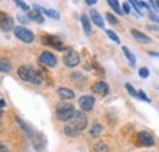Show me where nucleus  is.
Instances as JSON below:
<instances>
[{
    "label": "nucleus",
    "mask_w": 159,
    "mask_h": 152,
    "mask_svg": "<svg viewBox=\"0 0 159 152\" xmlns=\"http://www.w3.org/2000/svg\"><path fill=\"white\" fill-rule=\"evenodd\" d=\"M42 43L45 44V45H49V46H52V48H54L59 51L64 50L62 41L55 36H44V37H42Z\"/></svg>",
    "instance_id": "7"
},
{
    "label": "nucleus",
    "mask_w": 159,
    "mask_h": 152,
    "mask_svg": "<svg viewBox=\"0 0 159 152\" xmlns=\"http://www.w3.org/2000/svg\"><path fill=\"white\" fill-rule=\"evenodd\" d=\"M17 74L22 80L32 83V84H40L43 82V78L37 71L31 68L30 66H21L17 70Z\"/></svg>",
    "instance_id": "2"
},
{
    "label": "nucleus",
    "mask_w": 159,
    "mask_h": 152,
    "mask_svg": "<svg viewBox=\"0 0 159 152\" xmlns=\"http://www.w3.org/2000/svg\"><path fill=\"white\" fill-rule=\"evenodd\" d=\"M122 51H124V55L127 58V61L130 62V65H131V66H135V65H136V57H135V55L129 50V48H127V46H122Z\"/></svg>",
    "instance_id": "17"
},
{
    "label": "nucleus",
    "mask_w": 159,
    "mask_h": 152,
    "mask_svg": "<svg viewBox=\"0 0 159 152\" xmlns=\"http://www.w3.org/2000/svg\"><path fill=\"white\" fill-rule=\"evenodd\" d=\"M75 112H76V110H75L74 105L69 103V102H60V103H58L57 110H55L57 118L60 122H67L74 116Z\"/></svg>",
    "instance_id": "3"
},
{
    "label": "nucleus",
    "mask_w": 159,
    "mask_h": 152,
    "mask_svg": "<svg viewBox=\"0 0 159 152\" xmlns=\"http://www.w3.org/2000/svg\"><path fill=\"white\" fill-rule=\"evenodd\" d=\"M0 29L2 32H10V31L15 29V27H14V19L10 17L9 15H6L2 11H0Z\"/></svg>",
    "instance_id": "6"
},
{
    "label": "nucleus",
    "mask_w": 159,
    "mask_h": 152,
    "mask_svg": "<svg viewBox=\"0 0 159 152\" xmlns=\"http://www.w3.org/2000/svg\"><path fill=\"white\" fill-rule=\"evenodd\" d=\"M16 122L20 124V127L22 128V129H23V130H25V132H26V133L28 134V135H31V136H32V130H31V128H30V127H28V125H27L25 122H22V119H21V118L16 117Z\"/></svg>",
    "instance_id": "22"
},
{
    "label": "nucleus",
    "mask_w": 159,
    "mask_h": 152,
    "mask_svg": "<svg viewBox=\"0 0 159 152\" xmlns=\"http://www.w3.org/2000/svg\"><path fill=\"white\" fill-rule=\"evenodd\" d=\"M148 54L151 55V56H156V57H159V53L157 51H148Z\"/></svg>",
    "instance_id": "41"
},
{
    "label": "nucleus",
    "mask_w": 159,
    "mask_h": 152,
    "mask_svg": "<svg viewBox=\"0 0 159 152\" xmlns=\"http://www.w3.org/2000/svg\"><path fill=\"white\" fill-rule=\"evenodd\" d=\"M6 106V102H5V100L2 99V96L0 95V111H1V108H4Z\"/></svg>",
    "instance_id": "37"
},
{
    "label": "nucleus",
    "mask_w": 159,
    "mask_h": 152,
    "mask_svg": "<svg viewBox=\"0 0 159 152\" xmlns=\"http://www.w3.org/2000/svg\"><path fill=\"white\" fill-rule=\"evenodd\" d=\"M131 36L136 39L139 43H141V44H151V43H152V39L149 38L147 34L139 32V29H134V28H132V29H131Z\"/></svg>",
    "instance_id": "12"
},
{
    "label": "nucleus",
    "mask_w": 159,
    "mask_h": 152,
    "mask_svg": "<svg viewBox=\"0 0 159 152\" xmlns=\"http://www.w3.org/2000/svg\"><path fill=\"white\" fill-rule=\"evenodd\" d=\"M122 12L129 15L130 14V6H129V2H124L122 4Z\"/></svg>",
    "instance_id": "34"
},
{
    "label": "nucleus",
    "mask_w": 159,
    "mask_h": 152,
    "mask_svg": "<svg viewBox=\"0 0 159 152\" xmlns=\"http://www.w3.org/2000/svg\"><path fill=\"white\" fill-rule=\"evenodd\" d=\"M92 90L94 94L100 96H105L108 95L109 93V85L105 83V82H97L93 87H92Z\"/></svg>",
    "instance_id": "11"
},
{
    "label": "nucleus",
    "mask_w": 159,
    "mask_h": 152,
    "mask_svg": "<svg viewBox=\"0 0 159 152\" xmlns=\"http://www.w3.org/2000/svg\"><path fill=\"white\" fill-rule=\"evenodd\" d=\"M107 34H108V37H109V38L111 39V40H114L116 44H120V38L115 34V33H114V32H113V31L108 29V31H107Z\"/></svg>",
    "instance_id": "26"
},
{
    "label": "nucleus",
    "mask_w": 159,
    "mask_h": 152,
    "mask_svg": "<svg viewBox=\"0 0 159 152\" xmlns=\"http://www.w3.org/2000/svg\"><path fill=\"white\" fill-rule=\"evenodd\" d=\"M58 96L61 100H71V99L75 97V93L70 88H59L58 89Z\"/></svg>",
    "instance_id": "14"
},
{
    "label": "nucleus",
    "mask_w": 159,
    "mask_h": 152,
    "mask_svg": "<svg viewBox=\"0 0 159 152\" xmlns=\"http://www.w3.org/2000/svg\"><path fill=\"white\" fill-rule=\"evenodd\" d=\"M94 102H96V100L92 95H83L81 96L79 100L80 107L83 111H92V108L94 106Z\"/></svg>",
    "instance_id": "8"
},
{
    "label": "nucleus",
    "mask_w": 159,
    "mask_h": 152,
    "mask_svg": "<svg viewBox=\"0 0 159 152\" xmlns=\"http://www.w3.org/2000/svg\"><path fill=\"white\" fill-rule=\"evenodd\" d=\"M127 2H130V4H131V6L135 9V11L137 12V15H139V16H142V12H141L139 7L137 6V4H136V0H130V1H127Z\"/></svg>",
    "instance_id": "32"
},
{
    "label": "nucleus",
    "mask_w": 159,
    "mask_h": 152,
    "mask_svg": "<svg viewBox=\"0 0 159 152\" xmlns=\"http://www.w3.org/2000/svg\"><path fill=\"white\" fill-rule=\"evenodd\" d=\"M14 34L20 39L21 41H23L26 44H31V43L34 41V34H33V32L31 29L26 28V27H22V26L15 27Z\"/></svg>",
    "instance_id": "4"
},
{
    "label": "nucleus",
    "mask_w": 159,
    "mask_h": 152,
    "mask_svg": "<svg viewBox=\"0 0 159 152\" xmlns=\"http://www.w3.org/2000/svg\"><path fill=\"white\" fill-rule=\"evenodd\" d=\"M137 136H139V142H141L143 146L151 147V146H153V145H154V137H153V135H152L151 133H148V132L143 130V132H139Z\"/></svg>",
    "instance_id": "10"
},
{
    "label": "nucleus",
    "mask_w": 159,
    "mask_h": 152,
    "mask_svg": "<svg viewBox=\"0 0 159 152\" xmlns=\"http://www.w3.org/2000/svg\"><path fill=\"white\" fill-rule=\"evenodd\" d=\"M39 60L42 63H44V65L48 66V67H55L57 63H58L57 57L54 56L52 53H49V51H44V53H42Z\"/></svg>",
    "instance_id": "9"
},
{
    "label": "nucleus",
    "mask_w": 159,
    "mask_h": 152,
    "mask_svg": "<svg viewBox=\"0 0 159 152\" xmlns=\"http://www.w3.org/2000/svg\"><path fill=\"white\" fill-rule=\"evenodd\" d=\"M28 17L31 21H33V22H36V23H43L44 22V17H43V15L40 14L39 11H37V10H32V11H30L28 12Z\"/></svg>",
    "instance_id": "16"
},
{
    "label": "nucleus",
    "mask_w": 159,
    "mask_h": 152,
    "mask_svg": "<svg viewBox=\"0 0 159 152\" xmlns=\"http://www.w3.org/2000/svg\"><path fill=\"white\" fill-rule=\"evenodd\" d=\"M107 2H108V5L114 10V12H116L118 15H124V12H122V10H121V7H120V4L118 0H108Z\"/></svg>",
    "instance_id": "18"
},
{
    "label": "nucleus",
    "mask_w": 159,
    "mask_h": 152,
    "mask_svg": "<svg viewBox=\"0 0 159 152\" xmlns=\"http://www.w3.org/2000/svg\"><path fill=\"white\" fill-rule=\"evenodd\" d=\"M81 22H82V27H83V31H84L86 36H91L92 34V27H91L89 19L86 15H81Z\"/></svg>",
    "instance_id": "15"
},
{
    "label": "nucleus",
    "mask_w": 159,
    "mask_h": 152,
    "mask_svg": "<svg viewBox=\"0 0 159 152\" xmlns=\"http://www.w3.org/2000/svg\"><path fill=\"white\" fill-rule=\"evenodd\" d=\"M71 79L75 82V83H79V84H84L87 82V78L84 76H82V73L80 72H75L71 74Z\"/></svg>",
    "instance_id": "20"
},
{
    "label": "nucleus",
    "mask_w": 159,
    "mask_h": 152,
    "mask_svg": "<svg viewBox=\"0 0 159 152\" xmlns=\"http://www.w3.org/2000/svg\"><path fill=\"white\" fill-rule=\"evenodd\" d=\"M15 4H16L17 6H20L23 11H28V12H30V6L26 5L23 1H21V0H15Z\"/></svg>",
    "instance_id": "30"
},
{
    "label": "nucleus",
    "mask_w": 159,
    "mask_h": 152,
    "mask_svg": "<svg viewBox=\"0 0 159 152\" xmlns=\"http://www.w3.org/2000/svg\"><path fill=\"white\" fill-rule=\"evenodd\" d=\"M102 133V125L100 124H94L92 127V130H91V135L92 136H98Z\"/></svg>",
    "instance_id": "25"
},
{
    "label": "nucleus",
    "mask_w": 159,
    "mask_h": 152,
    "mask_svg": "<svg viewBox=\"0 0 159 152\" xmlns=\"http://www.w3.org/2000/svg\"><path fill=\"white\" fill-rule=\"evenodd\" d=\"M156 4H157V6H158V10H159V0H157V1H156Z\"/></svg>",
    "instance_id": "42"
},
{
    "label": "nucleus",
    "mask_w": 159,
    "mask_h": 152,
    "mask_svg": "<svg viewBox=\"0 0 159 152\" xmlns=\"http://www.w3.org/2000/svg\"><path fill=\"white\" fill-rule=\"evenodd\" d=\"M158 39H159V37H158Z\"/></svg>",
    "instance_id": "43"
},
{
    "label": "nucleus",
    "mask_w": 159,
    "mask_h": 152,
    "mask_svg": "<svg viewBox=\"0 0 159 152\" xmlns=\"http://www.w3.org/2000/svg\"><path fill=\"white\" fill-rule=\"evenodd\" d=\"M89 15H91V19H92V22H93L97 27H99V28H104V21H103V17L100 16V14L97 11V10L92 9V10L89 11Z\"/></svg>",
    "instance_id": "13"
},
{
    "label": "nucleus",
    "mask_w": 159,
    "mask_h": 152,
    "mask_svg": "<svg viewBox=\"0 0 159 152\" xmlns=\"http://www.w3.org/2000/svg\"><path fill=\"white\" fill-rule=\"evenodd\" d=\"M93 149H94V151L96 152H109L108 145L104 144V142H97V144H94Z\"/></svg>",
    "instance_id": "21"
},
{
    "label": "nucleus",
    "mask_w": 159,
    "mask_h": 152,
    "mask_svg": "<svg viewBox=\"0 0 159 152\" xmlns=\"http://www.w3.org/2000/svg\"><path fill=\"white\" fill-rule=\"evenodd\" d=\"M10 70H11V63L9 62V60H6V58L0 60V72L7 73V72H10Z\"/></svg>",
    "instance_id": "19"
},
{
    "label": "nucleus",
    "mask_w": 159,
    "mask_h": 152,
    "mask_svg": "<svg viewBox=\"0 0 159 152\" xmlns=\"http://www.w3.org/2000/svg\"><path fill=\"white\" fill-rule=\"evenodd\" d=\"M148 17L152 19L153 22L156 23H159V16L154 12V11H148Z\"/></svg>",
    "instance_id": "31"
},
{
    "label": "nucleus",
    "mask_w": 159,
    "mask_h": 152,
    "mask_svg": "<svg viewBox=\"0 0 159 152\" xmlns=\"http://www.w3.org/2000/svg\"><path fill=\"white\" fill-rule=\"evenodd\" d=\"M147 29H148V31H158L159 32L158 26H147Z\"/></svg>",
    "instance_id": "39"
},
{
    "label": "nucleus",
    "mask_w": 159,
    "mask_h": 152,
    "mask_svg": "<svg viewBox=\"0 0 159 152\" xmlns=\"http://www.w3.org/2000/svg\"><path fill=\"white\" fill-rule=\"evenodd\" d=\"M88 6H92V5H94V4H97V0H86L84 1Z\"/></svg>",
    "instance_id": "40"
},
{
    "label": "nucleus",
    "mask_w": 159,
    "mask_h": 152,
    "mask_svg": "<svg viewBox=\"0 0 159 152\" xmlns=\"http://www.w3.org/2000/svg\"><path fill=\"white\" fill-rule=\"evenodd\" d=\"M0 152H9L7 146L5 144H2V142H0Z\"/></svg>",
    "instance_id": "36"
},
{
    "label": "nucleus",
    "mask_w": 159,
    "mask_h": 152,
    "mask_svg": "<svg viewBox=\"0 0 159 152\" xmlns=\"http://www.w3.org/2000/svg\"><path fill=\"white\" fill-rule=\"evenodd\" d=\"M136 4H137L139 7H142V9H148L149 7V5L146 1H139V0H136Z\"/></svg>",
    "instance_id": "35"
},
{
    "label": "nucleus",
    "mask_w": 159,
    "mask_h": 152,
    "mask_svg": "<svg viewBox=\"0 0 159 152\" xmlns=\"http://www.w3.org/2000/svg\"><path fill=\"white\" fill-rule=\"evenodd\" d=\"M125 88H126L127 93H129L131 96H134V97H139V91H136V89H135L131 84H129V83H127V84L125 85Z\"/></svg>",
    "instance_id": "24"
},
{
    "label": "nucleus",
    "mask_w": 159,
    "mask_h": 152,
    "mask_svg": "<svg viewBox=\"0 0 159 152\" xmlns=\"http://www.w3.org/2000/svg\"><path fill=\"white\" fill-rule=\"evenodd\" d=\"M87 117L81 111H76L74 116L66 122V125L64 127V132L67 136H77L81 134L87 127Z\"/></svg>",
    "instance_id": "1"
},
{
    "label": "nucleus",
    "mask_w": 159,
    "mask_h": 152,
    "mask_svg": "<svg viewBox=\"0 0 159 152\" xmlns=\"http://www.w3.org/2000/svg\"><path fill=\"white\" fill-rule=\"evenodd\" d=\"M105 17H107L108 22H109L110 24H118V23H119L118 19H116V17H115V16H114L113 14H109V12H108V14L105 15Z\"/></svg>",
    "instance_id": "27"
},
{
    "label": "nucleus",
    "mask_w": 159,
    "mask_h": 152,
    "mask_svg": "<svg viewBox=\"0 0 159 152\" xmlns=\"http://www.w3.org/2000/svg\"><path fill=\"white\" fill-rule=\"evenodd\" d=\"M17 19L20 21L21 23H23V24H28V23L31 22L28 15H27V16H26V15H17Z\"/></svg>",
    "instance_id": "29"
},
{
    "label": "nucleus",
    "mask_w": 159,
    "mask_h": 152,
    "mask_svg": "<svg viewBox=\"0 0 159 152\" xmlns=\"http://www.w3.org/2000/svg\"><path fill=\"white\" fill-rule=\"evenodd\" d=\"M48 17H50V19H60V15L59 12L57 11V10H45V12H44Z\"/></svg>",
    "instance_id": "23"
},
{
    "label": "nucleus",
    "mask_w": 159,
    "mask_h": 152,
    "mask_svg": "<svg viewBox=\"0 0 159 152\" xmlns=\"http://www.w3.org/2000/svg\"><path fill=\"white\" fill-rule=\"evenodd\" d=\"M148 2H149V5L153 7V10H154V11H158V6H157L156 1H148Z\"/></svg>",
    "instance_id": "38"
},
{
    "label": "nucleus",
    "mask_w": 159,
    "mask_h": 152,
    "mask_svg": "<svg viewBox=\"0 0 159 152\" xmlns=\"http://www.w3.org/2000/svg\"><path fill=\"white\" fill-rule=\"evenodd\" d=\"M64 65L67 67H75L80 63V55L75 50H67L62 57Z\"/></svg>",
    "instance_id": "5"
},
{
    "label": "nucleus",
    "mask_w": 159,
    "mask_h": 152,
    "mask_svg": "<svg viewBox=\"0 0 159 152\" xmlns=\"http://www.w3.org/2000/svg\"><path fill=\"white\" fill-rule=\"evenodd\" d=\"M139 76L141 77V78H148V77H149V70H148L147 67H142V68H139Z\"/></svg>",
    "instance_id": "28"
},
{
    "label": "nucleus",
    "mask_w": 159,
    "mask_h": 152,
    "mask_svg": "<svg viewBox=\"0 0 159 152\" xmlns=\"http://www.w3.org/2000/svg\"><path fill=\"white\" fill-rule=\"evenodd\" d=\"M139 97L141 100H143V101H146V102H151V100H149V97L146 95V93L143 91V90H139Z\"/></svg>",
    "instance_id": "33"
}]
</instances>
